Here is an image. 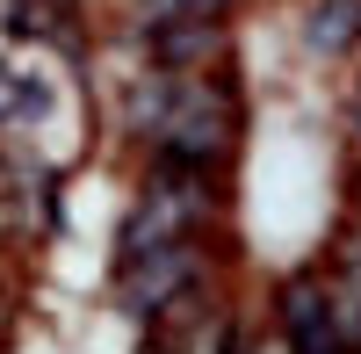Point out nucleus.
<instances>
[{
	"mask_svg": "<svg viewBox=\"0 0 361 354\" xmlns=\"http://www.w3.org/2000/svg\"><path fill=\"white\" fill-rule=\"evenodd\" d=\"M137 130L159 145L166 166H224L231 145H238V102L224 80H202V73H152V87H137Z\"/></svg>",
	"mask_w": 361,
	"mask_h": 354,
	"instance_id": "f257e3e1",
	"label": "nucleus"
},
{
	"mask_svg": "<svg viewBox=\"0 0 361 354\" xmlns=\"http://www.w3.org/2000/svg\"><path fill=\"white\" fill-rule=\"evenodd\" d=\"M195 275H202L195 239H166V246H152V253H130V260H123V304H130L137 318H159Z\"/></svg>",
	"mask_w": 361,
	"mask_h": 354,
	"instance_id": "f03ea898",
	"label": "nucleus"
},
{
	"mask_svg": "<svg viewBox=\"0 0 361 354\" xmlns=\"http://www.w3.org/2000/svg\"><path fill=\"white\" fill-rule=\"evenodd\" d=\"M224 15H188V22H152L145 29V58L166 73H202L224 58Z\"/></svg>",
	"mask_w": 361,
	"mask_h": 354,
	"instance_id": "7ed1b4c3",
	"label": "nucleus"
},
{
	"mask_svg": "<svg viewBox=\"0 0 361 354\" xmlns=\"http://www.w3.org/2000/svg\"><path fill=\"white\" fill-rule=\"evenodd\" d=\"M354 37H361V0H311V15H304V44H311L318 58L354 51Z\"/></svg>",
	"mask_w": 361,
	"mask_h": 354,
	"instance_id": "20e7f679",
	"label": "nucleus"
}]
</instances>
